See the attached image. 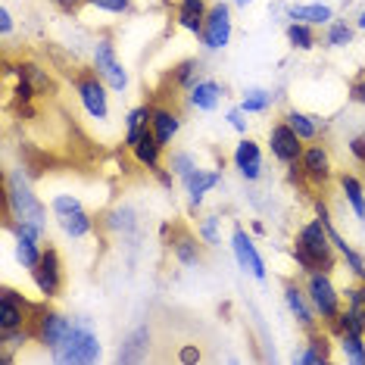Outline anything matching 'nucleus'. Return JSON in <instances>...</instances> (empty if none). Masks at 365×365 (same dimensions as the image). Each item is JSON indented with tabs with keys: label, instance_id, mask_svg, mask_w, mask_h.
<instances>
[{
	"label": "nucleus",
	"instance_id": "1",
	"mask_svg": "<svg viewBox=\"0 0 365 365\" xmlns=\"http://www.w3.org/2000/svg\"><path fill=\"white\" fill-rule=\"evenodd\" d=\"M0 200H4V225L19 222V225L35 228L47 240V235H51V219H47L51 206L41 200L35 181L22 165L4 169V194H0Z\"/></svg>",
	"mask_w": 365,
	"mask_h": 365
},
{
	"label": "nucleus",
	"instance_id": "2",
	"mask_svg": "<svg viewBox=\"0 0 365 365\" xmlns=\"http://www.w3.org/2000/svg\"><path fill=\"white\" fill-rule=\"evenodd\" d=\"M103 359V344L97 334L91 315H72V334L56 353H51V362L56 365H94Z\"/></svg>",
	"mask_w": 365,
	"mask_h": 365
},
{
	"label": "nucleus",
	"instance_id": "3",
	"mask_svg": "<svg viewBox=\"0 0 365 365\" xmlns=\"http://www.w3.org/2000/svg\"><path fill=\"white\" fill-rule=\"evenodd\" d=\"M69 85H72V94H76L81 113H85V119L94 122V125H110V119H113L110 85H106L94 69H78L76 76L69 78Z\"/></svg>",
	"mask_w": 365,
	"mask_h": 365
},
{
	"label": "nucleus",
	"instance_id": "4",
	"mask_svg": "<svg viewBox=\"0 0 365 365\" xmlns=\"http://www.w3.org/2000/svg\"><path fill=\"white\" fill-rule=\"evenodd\" d=\"M88 60H91V69L110 85L113 94L122 97L131 88V72L125 69V63H122L119 44L113 41V35H97L94 41H91Z\"/></svg>",
	"mask_w": 365,
	"mask_h": 365
},
{
	"label": "nucleus",
	"instance_id": "5",
	"mask_svg": "<svg viewBox=\"0 0 365 365\" xmlns=\"http://www.w3.org/2000/svg\"><path fill=\"white\" fill-rule=\"evenodd\" d=\"M303 287H306V294H309V303L315 306V312H319L322 325H328V322L344 309V287H337L334 272H325V269L306 272Z\"/></svg>",
	"mask_w": 365,
	"mask_h": 365
},
{
	"label": "nucleus",
	"instance_id": "6",
	"mask_svg": "<svg viewBox=\"0 0 365 365\" xmlns=\"http://www.w3.org/2000/svg\"><path fill=\"white\" fill-rule=\"evenodd\" d=\"M31 328H35V344L44 346L47 356H51V353L60 350L66 344V337L72 334V315L60 312L47 300H41L38 309H35V319H31Z\"/></svg>",
	"mask_w": 365,
	"mask_h": 365
},
{
	"label": "nucleus",
	"instance_id": "7",
	"mask_svg": "<svg viewBox=\"0 0 365 365\" xmlns=\"http://www.w3.org/2000/svg\"><path fill=\"white\" fill-rule=\"evenodd\" d=\"M294 244H300L306 253H309V259L315 262V269H325V272H334L340 256L334 250V244H331V235L328 228L322 225L319 215H312V219H306L300 228H297V237Z\"/></svg>",
	"mask_w": 365,
	"mask_h": 365
},
{
	"label": "nucleus",
	"instance_id": "8",
	"mask_svg": "<svg viewBox=\"0 0 365 365\" xmlns=\"http://www.w3.org/2000/svg\"><path fill=\"white\" fill-rule=\"evenodd\" d=\"M228 250H231V256H235L237 269L244 272L247 278L259 281V284H265V281H269V265H265L262 253H259V244H256V235H253L250 228H244V225H235V228H231V235H228Z\"/></svg>",
	"mask_w": 365,
	"mask_h": 365
},
{
	"label": "nucleus",
	"instance_id": "9",
	"mask_svg": "<svg viewBox=\"0 0 365 365\" xmlns=\"http://www.w3.org/2000/svg\"><path fill=\"white\" fill-rule=\"evenodd\" d=\"M29 275H31V287H35V294L41 297V300L53 303L56 297L63 294V287H66V265H63L60 250L47 244L41 262L29 272Z\"/></svg>",
	"mask_w": 365,
	"mask_h": 365
},
{
	"label": "nucleus",
	"instance_id": "10",
	"mask_svg": "<svg viewBox=\"0 0 365 365\" xmlns=\"http://www.w3.org/2000/svg\"><path fill=\"white\" fill-rule=\"evenodd\" d=\"M231 38H235V13L225 0H215L206 13L203 31H200V47L206 53H222L231 47Z\"/></svg>",
	"mask_w": 365,
	"mask_h": 365
},
{
	"label": "nucleus",
	"instance_id": "11",
	"mask_svg": "<svg viewBox=\"0 0 365 365\" xmlns=\"http://www.w3.org/2000/svg\"><path fill=\"white\" fill-rule=\"evenodd\" d=\"M300 169H303V175H306V185L315 187V190H325L331 181H337L334 156H331L325 140H312V144L303 147Z\"/></svg>",
	"mask_w": 365,
	"mask_h": 365
},
{
	"label": "nucleus",
	"instance_id": "12",
	"mask_svg": "<svg viewBox=\"0 0 365 365\" xmlns=\"http://www.w3.org/2000/svg\"><path fill=\"white\" fill-rule=\"evenodd\" d=\"M231 165L244 185H256L265 175V147L250 135H240L237 144L231 147Z\"/></svg>",
	"mask_w": 365,
	"mask_h": 365
},
{
	"label": "nucleus",
	"instance_id": "13",
	"mask_svg": "<svg viewBox=\"0 0 365 365\" xmlns=\"http://www.w3.org/2000/svg\"><path fill=\"white\" fill-rule=\"evenodd\" d=\"M165 244H169V253H172V259H175V265H181L185 272L203 269L206 250H210V247L197 237V231H190L185 225H175L172 228V237L165 240Z\"/></svg>",
	"mask_w": 365,
	"mask_h": 365
},
{
	"label": "nucleus",
	"instance_id": "14",
	"mask_svg": "<svg viewBox=\"0 0 365 365\" xmlns=\"http://www.w3.org/2000/svg\"><path fill=\"white\" fill-rule=\"evenodd\" d=\"M303 140L300 135H297L294 128L287 125L284 119H275L269 125V131H265V150H269V156L281 165H290V163H300L303 156Z\"/></svg>",
	"mask_w": 365,
	"mask_h": 365
},
{
	"label": "nucleus",
	"instance_id": "15",
	"mask_svg": "<svg viewBox=\"0 0 365 365\" xmlns=\"http://www.w3.org/2000/svg\"><path fill=\"white\" fill-rule=\"evenodd\" d=\"M219 185H222V165H197V169L190 172L185 181H181L190 215H200L203 212L206 197H210Z\"/></svg>",
	"mask_w": 365,
	"mask_h": 365
},
{
	"label": "nucleus",
	"instance_id": "16",
	"mask_svg": "<svg viewBox=\"0 0 365 365\" xmlns=\"http://www.w3.org/2000/svg\"><path fill=\"white\" fill-rule=\"evenodd\" d=\"M281 300H284L287 315L297 322V328H303V331L322 328V319H319V312H315V306L309 303V294H306L303 281H284Z\"/></svg>",
	"mask_w": 365,
	"mask_h": 365
},
{
	"label": "nucleus",
	"instance_id": "17",
	"mask_svg": "<svg viewBox=\"0 0 365 365\" xmlns=\"http://www.w3.org/2000/svg\"><path fill=\"white\" fill-rule=\"evenodd\" d=\"M35 309H38V303H31L26 294H19L16 287L6 284L4 290H0V331L31 325Z\"/></svg>",
	"mask_w": 365,
	"mask_h": 365
},
{
	"label": "nucleus",
	"instance_id": "18",
	"mask_svg": "<svg viewBox=\"0 0 365 365\" xmlns=\"http://www.w3.org/2000/svg\"><path fill=\"white\" fill-rule=\"evenodd\" d=\"M150 131L156 135V140H160L165 150H169V147H175L181 131H185V113H181L175 103L156 101L153 113H150Z\"/></svg>",
	"mask_w": 365,
	"mask_h": 365
},
{
	"label": "nucleus",
	"instance_id": "19",
	"mask_svg": "<svg viewBox=\"0 0 365 365\" xmlns=\"http://www.w3.org/2000/svg\"><path fill=\"white\" fill-rule=\"evenodd\" d=\"M4 72H16V76L29 78V81H31V88H35V94H38V101H41V97H53V94H56L53 72L47 69L44 63H38V60H29V56H19V60L13 63L10 56H6Z\"/></svg>",
	"mask_w": 365,
	"mask_h": 365
},
{
	"label": "nucleus",
	"instance_id": "20",
	"mask_svg": "<svg viewBox=\"0 0 365 365\" xmlns=\"http://www.w3.org/2000/svg\"><path fill=\"white\" fill-rule=\"evenodd\" d=\"M331 340H334V337L328 334L325 325L306 331L303 346H300V350H297L294 356H290V362H300V365H322V362H331V359H334V346H337V344H331Z\"/></svg>",
	"mask_w": 365,
	"mask_h": 365
},
{
	"label": "nucleus",
	"instance_id": "21",
	"mask_svg": "<svg viewBox=\"0 0 365 365\" xmlns=\"http://www.w3.org/2000/svg\"><path fill=\"white\" fill-rule=\"evenodd\" d=\"M150 346H153V328H150V322H138V325L131 328L125 337H122L119 353H115L113 359L119 362V365L144 362L147 353H150Z\"/></svg>",
	"mask_w": 365,
	"mask_h": 365
},
{
	"label": "nucleus",
	"instance_id": "22",
	"mask_svg": "<svg viewBox=\"0 0 365 365\" xmlns=\"http://www.w3.org/2000/svg\"><path fill=\"white\" fill-rule=\"evenodd\" d=\"M225 97H228V88L222 85L219 78L203 76L185 94V103H187V110H194V113H215L222 103H225Z\"/></svg>",
	"mask_w": 365,
	"mask_h": 365
},
{
	"label": "nucleus",
	"instance_id": "23",
	"mask_svg": "<svg viewBox=\"0 0 365 365\" xmlns=\"http://www.w3.org/2000/svg\"><path fill=\"white\" fill-rule=\"evenodd\" d=\"M128 153H131V160H135L138 169H144L147 175H156V172L165 169V147L156 140V135L150 128L138 138V144L131 147Z\"/></svg>",
	"mask_w": 365,
	"mask_h": 365
},
{
	"label": "nucleus",
	"instance_id": "24",
	"mask_svg": "<svg viewBox=\"0 0 365 365\" xmlns=\"http://www.w3.org/2000/svg\"><path fill=\"white\" fill-rule=\"evenodd\" d=\"M281 119L287 122L290 128L300 135L303 144H312V140H322V135H325L328 122L322 119V115H315L309 110H300V106H284V113H281Z\"/></svg>",
	"mask_w": 365,
	"mask_h": 365
},
{
	"label": "nucleus",
	"instance_id": "25",
	"mask_svg": "<svg viewBox=\"0 0 365 365\" xmlns=\"http://www.w3.org/2000/svg\"><path fill=\"white\" fill-rule=\"evenodd\" d=\"M103 228L110 231V235H115V237L128 240V237H135L140 231V215H138V210L131 203H115L113 210L103 215Z\"/></svg>",
	"mask_w": 365,
	"mask_h": 365
},
{
	"label": "nucleus",
	"instance_id": "26",
	"mask_svg": "<svg viewBox=\"0 0 365 365\" xmlns=\"http://www.w3.org/2000/svg\"><path fill=\"white\" fill-rule=\"evenodd\" d=\"M337 190H340V200H344L346 210L359 222H365V178H359L356 172H340Z\"/></svg>",
	"mask_w": 365,
	"mask_h": 365
},
{
	"label": "nucleus",
	"instance_id": "27",
	"mask_svg": "<svg viewBox=\"0 0 365 365\" xmlns=\"http://www.w3.org/2000/svg\"><path fill=\"white\" fill-rule=\"evenodd\" d=\"M210 6H212L210 0H178V4H175V26L181 31H187V35L200 38Z\"/></svg>",
	"mask_w": 365,
	"mask_h": 365
},
{
	"label": "nucleus",
	"instance_id": "28",
	"mask_svg": "<svg viewBox=\"0 0 365 365\" xmlns=\"http://www.w3.org/2000/svg\"><path fill=\"white\" fill-rule=\"evenodd\" d=\"M53 222L66 240H88V237L97 235V215L91 212L88 206L78 212H72V215H63V219H53Z\"/></svg>",
	"mask_w": 365,
	"mask_h": 365
},
{
	"label": "nucleus",
	"instance_id": "29",
	"mask_svg": "<svg viewBox=\"0 0 365 365\" xmlns=\"http://www.w3.org/2000/svg\"><path fill=\"white\" fill-rule=\"evenodd\" d=\"M203 69H206V66H203L200 56H185V60H178V63L169 69V85L175 88L181 97H185L187 91L206 76Z\"/></svg>",
	"mask_w": 365,
	"mask_h": 365
},
{
	"label": "nucleus",
	"instance_id": "30",
	"mask_svg": "<svg viewBox=\"0 0 365 365\" xmlns=\"http://www.w3.org/2000/svg\"><path fill=\"white\" fill-rule=\"evenodd\" d=\"M150 113H153V103H135L125 113V119H122V147L125 150H131L138 144V138L150 128Z\"/></svg>",
	"mask_w": 365,
	"mask_h": 365
},
{
	"label": "nucleus",
	"instance_id": "31",
	"mask_svg": "<svg viewBox=\"0 0 365 365\" xmlns=\"http://www.w3.org/2000/svg\"><path fill=\"white\" fill-rule=\"evenodd\" d=\"M284 16L287 22H306V26H315V29H325L331 19H337L334 6L328 4H290Z\"/></svg>",
	"mask_w": 365,
	"mask_h": 365
},
{
	"label": "nucleus",
	"instance_id": "32",
	"mask_svg": "<svg viewBox=\"0 0 365 365\" xmlns=\"http://www.w3.org/2000/svg\"><path fill=\"white\" fill-rule=\"evenodd\" d=\"M31 340H35V328H31V325L0 331V359H4L6 365H13L16 362V353L26 350Z\"/></svg>",
	"mask_w": 365,
	"mask_h": 365
},
{
	"label": "nucleus",
	"instance_id": "33",
	"mask_svg": "<svg viewBox=\"0 0 365 365\" xmlns=\"http://www.w3.org/2000/svg\"><path fill=\"white\" fill-rule=\"evenodd\" d=\"M275 91L272 88H262V85H250L240 91V110H244L247 115H265L272 113V106H275Z\"/></svg>",
	"mask_w": 365,
	"mask_h": 365
},
{
	"label": "nucleus",
	"instance_id": "34",
	"mask_svg": "<svg viewBox=\"0 0 365 365\" xmlns=\"http://www.w3.org/2000/svg\"><path fill=\"white\" fill-rule=\"evenodd\" d=\"M356 22L350 19H331L325 31H322V44L328 47V51H346V47L356 41Z\"/></svg>",
	"mask_w": 365,
	"mask_h": 365
},
{
	"label": "nucleus",
	"instance_id": "35",
	"mask_svg": "<svg viewBox=\"0 0 365 365\" xmlns=\"http://www.w3.org/2000/svg\"><path fill=\"white\" fill-rule=\"evenodd\" d=\"M284 41L290 51L297 53H309L319 47V31H315V26H306V22H287L284 26Z\"/></svg>",
	"mask_w": 365,
	"mask_h": 365
},
{
	"label": "nucleus",
	"instance_id": "36",
	"mask_svg": "<svg viewBox=\"0 0 365 365\" xmlns=\"http://www.w3.org/2000/svg\"><path fill=\"white\" fill-rule=\"evenodd\" d=\"M197 165H200V160H197V153L187 150V147H169V150H165V169L175 175L178 185L197 169Z\"/></svg>",
	"mask_w": 365,
	"mask_h": 365
},
{
	"label": "nucleus",
	"instance_id": "37",
	"mask_svg": "<svg viewBox=\"0 0 365 365\" xmlns=\"http://www.w3.org/2000/svg\"><path fill=\"white\" fill-rule=\"evenodd\" d=\"M197 237L203 240L210 250H215V247H222V215L219 212H203V215H197Z\"/></svg>",
	"mask_w": 365,
	"mask_h": 365
},
{
	"label": "nucleus",
	"instance_id": "38",
	"mask_svg": "<svg viewBox=\"0 0 365 365\" xmlns=\"http://www.w3.org/2000/svg\"><path fill=\"white\" fill-rule=\"evenodd\" d=\"M334 340H337L340 359L350 362V365H365V334H353V331H346V334H340Z\"/></svg>",
	"mask_w": 365,
	"mask_h": 365
},
{
	"label": "nucleus",
	"instance_id": "39",
	"mask_svg": "<svg viewBox=\"0 0 365 365\" xmlns=\"http://www.w3.org/2000/svg\"><path fill=\"white\" fill-rule=\"evenodd\" d=\"M47 206H51V219H63V215L85 210V200L78 194H72V190H56L51 200H47Z\"/></svg>",
	"mask_w": 365,
	"mask_h": 365
},
{
	"label": "nucleus",
	"instance_id": "40",
	"mask_svg": "<svg viewBox=\"0 0 365 365\" xmlns=\"http://www.w3.org/2000/svg\"><path fill=\"white\" fill-rule=\"evenodd\" d=\"M85 6L106 16H131L135 13V0H85Z\"/></svg>",
	"mask_w": 365,
	"mask_h": 365
},
{
	"label": "nucleus",
	"instance_id": "41",
	"mask_svg": "<svg viewBox=\"0 0 365 365\" xmlns=\"http://www.w3.org/2000/svg\"><path fill=\"white\" fill-rule=\"evenodd\" d=\"M222 119H225V125L231 131H237V135H250V119H247V113L240 110V103H231L225 113H222Z\"/></svg>",
	"mask_w": 365,
	"mask_h": 365
},
{
	"label": "nucleus",
	"instance_id": "42",
	"mask_svg": "<svg viewBox=\"0 0 365 365\" xmlns=\"http://www.w3.org/2000/svg\"><path fill=\"white\" fill-rule=\"evenodd\" d=\"M290 262H294V269L300 272V275H306V272L315 269V262L309 259V253H306L300 244H290Z\"/></svg>",
	"mask_w": 365,
	"mask_h": 365
},
{
	"label": "nucleus",
	"instance_id": "43",
	"mask_svg": "<svg viewBox=\"0 0 365 365\" xmlns=\"http://www.w3.org/2000/svg\"><path fill=\"white\" fill-rule=\"evenodd\" d=\"M346 150L359 165H365V131H356V135L346 138Z\"/></svg>",
	"mask_w": 365,
	"mask_h": 365
},
{
	"label": "nucleus",
	"instance_id": "44",
	"mask_svg": "<svg viewBox=\"0 0 365 365\" xmlns=\"http://www.w3.org/2000/svg\"><path fill=\"white\" fill-rule=\"evenodd\" d=\"M16 31V19H13V10L10 6H0V38L10 41Z\"/></svg>",
	"mask_w": 365,
	"mask_h": 365
},
{
	"label": "nucleus",
	"instance_id": "45",
	"mask_svg": "<svg viewBox=\"0 0 365 365\" xmlns=\"http://www.w3.org/2000/svg\"><path fill=\"white\" fill-rule=\"evenodd\" d=\"M346 101L365 106V78H356L350 81V88H346Z\"/></svg>",
	"mask_w": 365,
	"mask_h": 365
},
{
	"label": "nucleus",
	"instance_id": "46",
	"mask_svg": "<svg viewBox=\"0 0 365 365\" xmlns=\"http://www.w3.org/2000/svg\"><path fill=\"white\" fill-rule=\"evenodd\" d=\"M200 359H203V353H200L197 344H185L178 350V362H200Z\"/></svg>",
	"mask_w": 365,
	"mask_h": 365
},
{
	"label": "nucleus",
	"instance_id": "47",
	"mask_svg": "<svg viewBox=\"0 0 365 365\" xmlns=\"http://www.w3.org/2000/svg\"><path fill=\"white\" fill-rule=\"evenodd\" d=\"M53 4H56V10H63V13H76L85 0H53Z\"/></svg>",
	"mask_w": 365,
	"mask_h": 365
},
{
	"label": "nucleus",
	"instance_id": "48",
	"mask_svg": "<svg viewBox=\"0 0 365 365\" xmlns=\"http://www.w3.org/2000/svg\"><path fill=\"white\" fill-rule=\"evenodd\" d=\"M250 231H253V235H256V237H262V235H265V231H269V228H265V225H262V222H259V219H253V222H250Z\"/></svg>",
	"mask_w": 365,
	"mask_h": 365
},
{
	"label": "nucleus",
	"instance_id": "49",
	"mask_svg": "<svg viewBox=\"0 0 365 365\" xmlns=\"http://www.w3.org/2000/svg\"><path fill=\"white\" fill-rule=\"evenodd\" d=\"M353 22H356V29H359V31H365V6H362L359 13H356V19H353Z\"/></svg>",
	"mask_w": 365,
	"mask_h": 365
},
{
	"label": "nucleus",
	"instance_id": "50",
	"mask_svg": "<svg viewBox=\"0 0 365 365\" xmlns=\"http://www.w3.org/2000/svg\"><path fill=\"white\" fill-rule=\"evenodd\" d=\"M235 4H237V6H250L253 0H235Z\"/></svg>",
	"mask_w": 365,
	"mask_h": 365
}]
</instances>
